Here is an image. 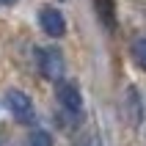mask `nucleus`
Masks as SVG:
<instances>
[{
	"mask_svg": "<svg viewBox=\"0 0 146 146\" xmlns=\"http://www.w3.org/2000/svg\"><path fill=\"white\" fill-rule=\"evenodd\" d=\"M36 66H39V74L44 80L61 83V77H64V72H66L64 52L58 47H36Z\"/></svg>",
	"mask_w": 146,
	"mask_h": 146,
	"instance_id": "f257e3e1",
	"label": "nucleus"
},
{
	"mask_svg": "<svg viewBox=\"0 0 146 146\" xmlns=\"http://www.w3.org/2000/svg\"><path fill=\"white\" fill-rule=\"evenodd\" d=\"M6 105H8V113L14 116L19 124H33L36 121V108H33L31 97L19 88H11L6 94Z\"/></svg>",
	"mask_w": 146,
	"mask_h": 146,
	"instance_id": "f03ea898",
	"label": "nucleus"
},
{
	"mask_svg": "<svg viewBox=\"0 0 146 146\" xmlns=\"http://www.w3.org/2000/svg\"><path fill=\"white\" fill-rule=\"evenodd\" d=\"M39 25H41V31L47 33L50 39H61L66 33V19H64V14L58 11V8H52V6H44L39 11Z\"/></svg>",
	"mask_w": 146,
	"mask_h": 146,
	"instance_id": "7ed1b4c3",
	"label": "nucleus"
},
{
	"mask_svg": "<svg viewBox=\"0 0 146 146\" xmlns=\"http://www.w3.org/2000/svg\"><path fill=\"white\" fill-rule=\"evenodd\" d=\"M55 97H58V105L64 108V110H69L72 116H80V110H83V97H80V91H77L74 83H58Z\"/></svg>",
	"mask_w": 146,
	"mask_h": 146,
	"instance_id": "20e7f679",
	"label": "nucleus"
},
{
	"mask_svg": "<svg viewBox=\"0 0 146 146\" xmlns=\"http://www.w3.org/2000/svg\"><path fill=\"white\" fill-rule=\"evenodd\" d=\"M127 116H130L132 124H141L143 121V105H141V94L135 86L127 88Z\"/></svg>",
	"mask_w": 146,
	"mask_h": 146,
	"instance_id": "39448f33",
	"label": "nucleus"
},
{
	"mask_svg": "<svg viewBox=\"0 0 146 146\" xmlns=\"http://www.w3.org/2000/svg\"><path fill=\"white\" fill-rule=\"evenodd\" d=\"M94 3H97V14H99V19H102V25H105L108 31H113V28H116L113 0H94Z\"/></svg>",
	"mask_w": 146,
	"mask_h": 146,
	"instance_id": "423d86ee",
	"label": "nucleus"
},
{
	"mask_svg": "<svg viewBox=\"0 0 146 146\" xmlns=\"http://www.w3.org/2000/svg\"><path fill=\"white\" fill-rule=\"evenodd\" d=\"M132 58H135V64L146 72V33H141L138 39L132 41Z\"/></svg>",
	"mask_w": 146,
	"mask_h": 146,
	"instance_id": "0eeeda50",
	"label": "nucleus"
},
{
	"mask_svg": "<svg viewBox=\"0 0 146 146\" xmlns=\"http://www.w3.org/2000/svg\"><path fill=\"white\" fill-rule=\"evenodd\" d=\"M31 146H52V135L47 130H36L31 135Z\"/></svg>",
	"mask_w": 146,
	"mask_h": 146,
	"instance_id": "6e6552de",
	"label": "nucleus"
},
{
	"mask_svg": "<svg viewBox=\"0 0 146 146\" xmlns=\"http://www.w3.org/2000/svg\"><path fill=\"white\" fill-rule=\"evenodd\" d=\"M17 0H0V8H6V6H14Z\"/></svg>",
	"mask_w": 146,
	"mask_h": 146,
	"instance_id": "1a4fd4ad",
	"label": "nucleus"
}]
</instances>
